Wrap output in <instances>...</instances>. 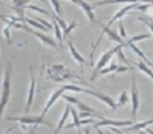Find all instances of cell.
Here are the masks:
<instances>
[{
	"label": "cell",
	"instance_id": "cell-1",
	"mask_svg": "<svg viewBox=\"0 0 153 134\" xmlns=\"http://www.w3.org/2000/svg\"><path fill=\"white\" fill-rule=\"evenodd\" d=\"M48 76L55 81V82H65L68 79H78V81H83L81 76H78L76 73L71 72L69 69H66L63 64H51L48 67Z\"/></svg>",
	"mask_w": 153,
	"mask_h": 134
},
{
	"label": "cell",
	"instance_id": "cell-2",
	"mask_svg": "<svg viewBox=\"0 0 153 134\" xmlns=\"http://www.w3.org/2000/svg\"><path fill=\"white\" fill-rule=\"evenodd\" d=\"M8 120L11 122H19V124L22 125H46V127H52L51 125V122H48L43 116H28V114H25V116H12V117H6Z\"/></svg>",
	"mask_w": 153,
	"mask_h": 134
},
{
	"label": "cell",
	"instance_id": "cell-3",
	"mask_svg": "<svg viewBox=\"0 0 153 134\" xmlns=\"http://www.w3.org/2000/svg\"><path fill=\"white\" fill-rule=\"evenodd\" d=\"M11 76H12V64L8 63L6 70H5V78L2 82V110H5L8 101H9V94H11Z\"/></svg>",
	"mask_w": 153,
	"mask_h": 134
},
{
	"label": "cell",
	"instance_id": "cell-4",
	"mask_svg": "<svg viewBox=\"0 0 153 134\" xmlns=\"http://www.w3.org/2000/svg\"><path fill=\"white\" fill-rule=\"evenodd\" d=\"M83 93H84V94H91V96L98 97V99H100L101 102H104V104L109 107V111H115V110L118 108L117 102H115L110 96H107V94H104V93H101V92H98V90H87V89H84V92H83Z\"/></svg>",
	"mask_w": 153,
	"mask_h": 134
},
{
	"label": "cell",
	"instance_id": "cell-5",
	"mask_svg": "<svg viewBox=\"0 0 153 134\" xmlns=\"http://www.w3.org/2000/svg\"><path fill=\"white\" fill-rule=\"evenodd\" d=\"M113 55H117V47H112V49H109V51H106L103 55H101V58L98 59V63H97V66H95V70H94V73H92V76H95L98 72H101L104 67H107V64L112 61Z\"/></svg>",
	"mask_w": 153,
	"mask_h": 134
},
{
	"label": "cell",
	"instance_id": "cell-6",
	"mask_svg": "<svg viewBox=\"0 0 153 134\" xmlns=\"http://www.w3.org/2000/svg\"><path fill=\"white\" fill-rule=\"evenodd\" d=\"M136 120H112V119H103L101 122H94V128H101V127H115V128H120V127H130L133 125Z\"/></svg>",
	"mask_w": 153,
	"mask_h": 134
},
{
	"label": "cell",
	"instance_id": "cell-7",
	"mask_svg": "<svg viewBox=\"0 0 153 134\" xmlns=\"http://www.w3.org/2000/svg\"><path fill=\"white\" fill-rule=\"evenodd\" d=\"M132 120H136V113L139 108V93H138V87H136V79L132 78Z\"/></svg>",
	"mask_w": 153,
	"mask_h": 134
},
{
	"label": "cell",
	"instance_id": "cell-8",
	"mask_svg": "<svg viewBox=\"0 0 153 134\" xmlns=\"http://www.w3.org/2000/svg\"><path fill=\"white\" fill-rule=\"evenodd\" d=\"M65 92H66L65 89H63V87H60V89H57V90H55V92H54L52 94H51L40 116H43V117H45V116H46V113H48L49 110H51V107H52V105H54V104H55V102H57V101L60 99V97H63V93H65Z\"/></svg>",
	"mask_w": 153,
	"mask_h": 134
},
{
	"label": "cell",
	"instance_id": "cell-9",
	"mask_svg": "<svg viewBox=\"0 0 153 134\" xmlns=\"http://www.w3.org/2000/svg\"><path fill=\"white\" fill-rule=\"evenodd\" d=\"M74 3L83 9V12L86 14V17L89 18V21L92 23V26H97V18H95V14H94L92 3H87V2H74Z\"/></svg>",
	"mask_w": 153,
	"mask_h": 134
},
{
	"label": "cell",
	"instance_id": "cell-10",
	"mask_svg": "<svg viewBox=\"0 0 153 134\" xmlns=\"http://www.w3.org/2000/svg\"><path fill=\"white\" fill-rule=\"evenodd\" d=\"M68 41V49H69V52H71V56L74 58V61H76V63H78L81 67L86 64V59H84V56L78 52V51H76V49H75V46H74V43H72V40H66Z\"/></svg>",
	"mask_w": 153,
	"mask_h": 134
},
{
	"label": "cell",
	"instance_id": "cell-11",
	"mask_svg": "<svg viewBox=\"0 0 153 134\" xmlns=\"http://www.w3.org/2000/svg\"><path fill=\"white\" fill-rule=\"evenodd\" d=\"M34 93H35V78L34 75L31 76V84H29V90H28V99H26V105H25V114H28L29 113V110H31V105L34 102Z\"/></svg>",
	"mask_w": 153,
	"mask_h": 134
},
{
	"label": "cell",
	"instance_id": "cell-12",
	"mask_svg": "<svg viewBox=\"0 0 153 134\" xmlns=\"http://www.w3.org/2000/svg\"><path fill=\"white\" fill-rule=\"evenodd\" d=\"M71 110H72L71 104H66L65 111H63V114H61V119H60V122H58V125L54 128V131H55L57 134H58V131H61L63 128H65V124H66V120H68V116H69V113H71Z\"/></svg>",
	"mask_w": 153,
	"mask_h": 134
},
{
	"label": "cell",
	"instance_id": "cell-13",
	"mask_svg": "<svg viewBox=\"0 0 153 134\" xmlns=\"http://www.w3.org/2000/svg\"><path fill=\"white\" fill-rule=\"evenodd\" d=\"M153 124V117L149 119V120H144V122H136V124L130 125V127H127V131H141V130H146L147 127H150Z\"/></svg>",
	"mask_w": 153,
	"mask_h": 134
},
{
	"label": "cell",
	"instance_id": "cell-14",
	"mask_svg": "<svg viewBox=\"0 0 153 134\" xmlns=\"http://www.w3.org/2000/svg\"><path fill=\"white\" fill-rule=\"evenodd\" d=\"M71 114H72V117H74V122H72V124H69L66 128L71 130V128L75 127L76 130H78V134H83V131H81V120H80V117H78V113H76L75 110L72 108V110H71Z\"/></svg>",
	"mask_w": 153,
	"mask_h": 134
},
{
	"label": "cell",
	"instance_id": "cell-15",
	"mask_svg": "<svg viewBox=\"0 0 153 134\" xmlns=\"http://www.w3.org/2000/svg\"><path fill=\"white\" fill-rule=\"evenodd\" d=\"M117 69H118V66H117V64H115V63H110V64H109L107 67H104V69L101 70V72H98V73H97L95 76H92V78H91V81H95V79H97L98 76H101V75H106V73L115 72V70H117Z\"/></svg>",
	"mask_w": 153,
	"mask_h": 134
},
{
	"label": "cell",
	"instance_id": "cell-16",
	"mask_svg": "<svg viewBox=\"0 0 153 134\" xmlns=\"http://www.w3.org/2000/svg\"><path fill=\"white\" fill-rule=\"evenodd\" d=\"M26 23L29 24V26H31L32 29L35 28V29H38V31H46V32H48V31H51L49 28H46V26H43V24H42V23H38V21H37L35 18H29V17H26Z\"/></svg>",
	"mask_w": 153,
	"mask_h": 134
},
{
	"label": "cell",
	"instance_id": "cell-17",
	"mask_svg": "<svg viewBox=\"0 0 153 134\" xmlns=\"http://www.w3.org/2000/svg\"><path fill=\"white\" fill-rule=\"evenodd\" d=\"M52 26H54V31H55V37H57V40H58V46H61L63 44V40H65V38H63V34H61V28L58 26V23H57V20L52 17Z\"/></svg>",
	"mask_w": 153,
	"mask_h": 134
},
{
	"label": "cell",
	"instance_id": "cell-18",
	"mask_svg": "<svg viewBox=\"0 0 153 134\" xmlns=\"http://www.w3.org/2000/svg\"><path fill=\"white\" fill-rule=\"evenodd\" d=\"M129 99H130V97H129V93H127V92H123L121 96H120V99H118V102H117V105H118V107H124Z\"/></svg>",
	"mask_w": 153,
	"mask_h": 134
},
{
	"label": "cell",
	"instance_id": "cell-19",
	"mask_svg": "<svg viewBox=\"0 0 153 134\" xmlns=\"http://www.w3.org/2000/svg\"><path fill=\"white\" fill-rule=\"evenodd\" d=\"M75 28H76V20H74V21L69 24L66 31H63V38H65V40H68V35H69V34H71V32H72Z\"/></svg>",
	"mask_w": 153,
	"mask_h": 134
},
{
	"label": "cell",
	"instance_id": "cell-20",
	"mask_svg": "<svg viewBox=\"0 0 153 134\" xmlns=\"http://www.w3.org/2000/svg\"><path fill=\"white\" fill-rule=\"evenodd\" d=\"M138 20H139V21H143L144 24H147L149 29H150V32H152V35H153V20L149 18V17H138Z\"/></svg>",
	"mask_w": 153,
	"mask_h": 134
},
{
	"label": "cell",
	"instance_id": "cell-21",
	"mask_svg": "<svg viewBox=\"0 0 153 134\" xmlns=\"http://www.w3.org/2000/svg\"><path fill=\"white\" fill-rule=\"evenodd\" d=\"M49 5L54 8L55 15H57V17H60V18H63V17H61V5H60V3H57V2H49Z\"/></svg>",
	"mask_w": 153,
	"mask_h": 134
},
{
	"label": "cell",
	"instance_id": "cell-22",
	"mask_svg": "<svg viewBox=\"0 0 153 134\" xmlns=\"http://www.w3.org/2000/svg\"><path fill=\"white\" fill-rule=\"evenodd\" d=\"M9 26H5L3 28V35H5V40H6V43L8 44H12V38H11V32H9Z\"/></svg>",
	"mask_w": 153,
	"mask_h": 134
},
{
	"label": "cell",
	"instance_id": "cell-23",
	"mask_svg": "<svg viewBox=\"0 0 153 134\" xmlns=\"http://www.w3.org/2000/svg\"><path fill=\"white\" fill-rule=\"evenodd\" d=\"M26 9H31V11H35V12H40V14H49L48 11H45V9H42V8H38V6H35V5H29L28 3V6H26Z\"/></svg>",
	"mask_w": 153,
	"mask_h": 134
},
{
	"label": "cell",
	"instance_id": "cell-24",
	"mask_svg": "<svg viewBox=\"0 0 153 134\" xmlns=\"http://www.w3.org/2000/svg\"><path fill=\"white\" fill-rule=\"evenodd\" d=\"M63 97H65V99H66V102H68V104H75V105H76V104L80 102V101L76 99V97H74V96H68V94H63Z\"/></svg>",
	"mask_w": 153,
	"mask_h": 134
},
{
	"label": "cell",
	"instance_id": "cell-25",
	"mask_svg": "<svg viewBox=\"0 0 153 134\" xmlns=\"http://www.w3.org/2000/svg\"><path fill=\"white\" fill-rule=\"evenodd\" d=\"M118 28H120V35H121V38H126V37H127V34H126V29H124V23H123V21H120V23H118Z\"/></svg>",
	"mask_w": 153,
	"mask_h": 134
},
{
	"label": "cell",
	"instance_id": "cell-26",
	"mask_svg": "<svg viewBox=\"0 0 153 134\" xmlns=\"http://www.w3.org/2000/svg\"><path fill=\"white\" fill-rule=\"evenodd\" d=\"M138 134H147V131H144V130H141V131H138Z\"/></svg>",
	"mask_w": 153,
	"mask_h": 134
},
{
	"label": "cell",
	"instance_id": "cell-27",
	"mask_svg": "<svg viewBox=\"0 0 153 134\" xmlns=\"http://www.w3.org/2000/svg\"><path fill=\"white\" fill-rule=\"evenodd\" d=\"M84 134H91V131H89V130H84Z\"/></svg>",
	"mask_w": 153,
	"mask_h": 134
},
{
	"label": "cell",
	"instance_id": "cell-28",
	"mask_svg": "<svg viewBox=\"0 0 153 134\" xmlns=\"http://www.w3.org/2000/svg\"><path fill=\"white\" fill-rule=\"evenodd\" d=\"M147 134H153V130H149V131H147Z\"/></svg>",
	"mask_w": 153,
	"mask_h": 134
},
{
	"label": "cell",
	"instance_id": "cell-29",
	"mask_svg": "<svg viewBox=\"0 0 153 134\" xmlns=\"http://www.w3.org/2000/svg\"><path fill=\"white\" fill-rule=\"evenodd\" d=\"M29 134H35V128H34V131H31V133H29Z\"/></svg>",
	"mask_w": 153,
	"mask_h": 134
}]
</instances>
